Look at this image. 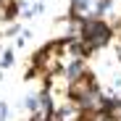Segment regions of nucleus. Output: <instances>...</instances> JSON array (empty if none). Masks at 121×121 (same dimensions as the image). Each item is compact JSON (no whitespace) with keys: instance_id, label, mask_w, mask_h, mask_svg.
I'll return each instance as SVG.
<instances>
[{"instance_id":"obj_1","label":"nucleus","mask_w":121,"mask_h":121,"mask_svg":"<svg viewBox=\"0 0 121 121\" xmlns=\"http://www.w3.org/2000/svg\"><path fill=\"white\" fill-rule=\"evenodd\" d=\"M60 69H63V60H60V42L53 39V42H48L42 50L34 55V66H32L29 76H42L48 82L50 76L60 74Z\"/></svg>"},{"instance_id":"obj_2","label":"nucleus","mask_w":121,"mask_h":121,"mask_svg":"<svg viewBox=\"0 0 121 121\" xmlns=\"http://www.w3.org/2000/svg\"><path fill=\"white\" fill-rule=\"evenodd\" d=\"M111 37H113V29H111V26L103 21V18H97V16L84 18V29H82V45H84L87 55H90V53H95V50H100V48H105V45L111 42Z\"/></svg>"},{"instance_id":"obj_3","label":"nucleus","mask_w":121,"mask_h":121,"mask_svg":"<svg viewBox=\"0 0 121 121\" xmlns=\"http://www.w3.org/2000/svg\"><path fill=\"white\" fill-rule=\"evenodd\" d=\"M100 92V87H97V79H95V74H90V71H84L82 76H76V79H71V87H69V97L74 100V103H87V100L92 97V95H97Z\"/></svg>"},{"instance_id":"obj_4","label":"nucleus","mask_w":121,"mask_h":121,"mask_svg":"<svg viewBox=\"0 0 121 121\" xmlns=\"http://www.w3.org/2000/svg\"><path fill=\"white\" fill-rule=\"evenodd\" d=\"M95 16L103 18V21L113 29L121 21V0H97L95 3Z\"/></svg>"},{"instance_id":"obj_5","label":"nucleus","mask_w":121,"mask_h":121,"mask_svg":"<svg viewBox=\"0 0 121 121\" xmlns=\"http://www.w3.org/2000/svg\"><path fill=\"white\" fill-rule=\"evenodd\" d=\"M53 121H84V111L79 103L74 100H63V103L55 105V113H53Z\"/></svg>"},{"instance_id":"obj_6","label":"nucleus","mask_w":121,"mask_h":121,"mask_svg":"<svg viewBox=\"0 0 121 121\" xmlns=\"http://www.w3.org/2000/svg\"><path fill=\"white\" fill-rule=\"evenodd\" d=\"M18 8V0H0V21H11L16 16Z\"/></svg>"},{"instance_id":"obj_7","label":"nucleus","mask_w":121,"mask_h":121,"mask_svg":"<svg viewBox=\"0 0 121 121\" xmlns=\"http://www.w3.org/2000/svg\"><path fill=\"white\" fill-rule=\"evenodd\" d=\"M0 66H3V69H11V66H13V50H11V48L3 50V55H0Z\"/></svg>"},{"instance_id":"obj_8","label":"nucleus","mask_w":121,"mask_h":121,"mask_svg":"<svg viewBox=\"0 0 121 121\" xmlns=\"http://www.w3.org/2000/svg\"><path fill=\"white\" fill-rule=\"evenodd\" d=\"M5 118H8V105L0 100V121H5Z\"/></svg>"},{"instance_id":"obj_9","label":"nucleus","mask_w":121,"mask_h":121,"mask_svg":"<svg viewBox=\"0 0 121 121\" xmlns=\"http://www.w3.org/2000/svg\"><path fill=\"white\" fill-rule=\"evenodd\" d=\"M116 58H118V63H121V39L116 42Z\"/></svg>"},{"instance_id":"obj_10","label":"nucleus","mask_w":121,"mask_h":121,"mask_svg":"<svg viewBox=\"0 0 121 121\" xmlns=\"http://www.w3.org/2000/svg\"><path fill=\"white\" fill-rule=\"evenodd\" d=\"M113 34H116V37H118V39H121V21H118V24H116V26H113Z\"/></svg>"},{"instance_id":"obj_11","label":"nucleus","mask_w":121,"mask_h":121,"mask_svg":"<svg viewBox=\"0 0 121 121\" xmlns=\"http://www.w3.org/2000/svg\"><path fill=\"white\" fill-rule=\"evenodd\" d=\"M82 3H90V5H95V0H82Z\"/></svg>"}]
</instances>
